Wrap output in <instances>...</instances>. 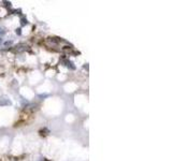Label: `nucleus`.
Instances as JSON below:
<instances>
[]
</instances>
